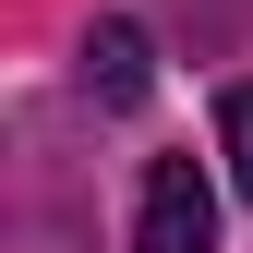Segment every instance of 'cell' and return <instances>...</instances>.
I'll list each match as a JSON object with an SVG mask.
<instances>
[{
  "mask_svg": "<svg viewBox=\"0 0 253 253\" xmlns=\"http://www.w3.org/2000/svg\"><path fill=\"white\" fill-rule=\"evenodd\" d=\"M133 253H217V193L193 157H157L133 193Z\"/></svg>",
  "mask_w": 253,
  "mask_h": 253,
  "instance_id": "6da1fadb",
  "label": "cell"
},
{
  "mask_svg": "<svg viewBox=\"0 0 253 253\" xmlns=\"http://www.w3.org/2000/svg\"><path fill=\"white\" fill-rule=\"evenodd\" d=\"M84 84H97L109 109H133L145 84H157V73H145V37H133V24H97V37H84Z\"/></svg>",
  "mask_w": 253,
  "mask_h": 253,
  "instance_id": "7a4b0ae2",
  "label": "cell"
},
{
  "mask_svg": "<svg viewBox=\"0 0 253 253\" xmlns=\"http://www.w3.org/2000/svg\"><path fill=\"white\" fill-rule=\"evenodd\" d=\"M217 145H229V181L253 205V84H229V109H217Z\"/></svg>",
  "mask_w": 253,
  "mask_h": 253,
  "instance_id": "3957f363",
  "label": "cell"
}]
</instances>
